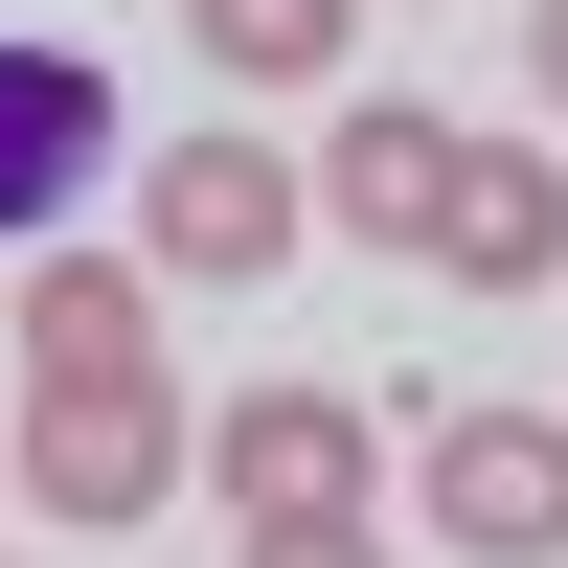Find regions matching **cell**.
Returning <instances> with one entry per match:
<instances>
[{
    "instance_id": "obj_6",
    "label": "cell",
    "mask_w": 568,
    "mask_h": 568,
    "mask_svg": "<svg viewBox=\"0 0 568 568\" xmlns=\"http://www.w3.org/2000/svg\"><path fill=\"white\" fill-rule=\"evenodd\" d=\"M433 273H455V296H546V273H568V182H546V136H455V182H433Z\"/></svg>"
},
{
    "instance_id": "obj_9",
    "label": "cell",
    "mask_w": 568,
    "mask_h": 568,
    "mask_svg": "<svg viewBox=\"0 0 568 568\" xmlns=\"http://www.w3.org/2000/svg\"><path fill=\"white\" fill-rule=\"evenodd\" d=\"M23 364H160V296L91 273V251H45V273H23Z\"/></svg>"
},
{
    "instance_id": "obj_12",
    "label": "cell",
    "mask_w": 568,
    "mask_h": 568,
    "mask_svg": "<svg viewBox=\"0 0 568 568\" xmlns=\"http://www.w3.org/2000/svg\"><path fill=\"white\" fill-rule=\"evenodd\" d=\"M0 500H23V478H0Z\"/></svg>"
},
{
    "instance_id": "obj_1",
    "label": "cell",
    "mask_w": 568,
    "mask_h": 568,
    "mask_svg": "<svg viewBox=\"0 0 568 568\" xmlns=\"http://www.w3.org/2000/svg\"><path fill=\"white\" fill-rule=\"evenodd\" d=\"M0 478L45 500V524H160L182 500V387L160 364H23V455Z\"/></svg>"
},
{
    "instance_id": "obj_5",
    "label": "cell",
    "mask_w": 568,
    "mask_h": 568,
    "mask_svg": "<svg viewBox=\"0 0 568 568\" xmlns=\"http://www.w3.org/2000/svg\"><path fill=\"white\" fill-rule=\"evenodd\" d=\"M114 182V69L91 45H0V227H69Z\"/></svg>"
},
{
    "instance_id": "obj_3",
    "label": "cell",
    "mask_w": 568,
    "mask_h": 568,
    "mask_svg": "<svg viewBox=\"0 0 568 568\" xmlns=\"http://www.w3.org/2000/svg\"><path fill=\"white\" fill-rule=\"evenodd\" d=\"M409 500L478 568H568V409H455V433L409 455Z\"/></svg>"
},
{
    "instance_id": "obj_2",
    "label": "cell",
    "mask_w": 568,
    "mask_h": 568,
    "mask_svg": "<svg viewBox=\"0 0 568 568\" xmlns=\"http://www.w3.org/2000/svg\"><path fill=\"white\" fill-rule=\"evenodd\" d=\"M296 227H318V182L273 160V136H227V114L136 182V251H160L182 296H273V273H296Z\"/></svg>"
},
{
    "instance_id": "obj_7",
    "label": "cell",
    "mask_w": 568,
    "mask_h": 568,
    "mask_svg": "<svg viewBox=\"0 0 568 568\" xmlns=\"http://www.w3.org/2000/svg\"><path fill=\"white\" fill-rule=\"evenodd\" d=\"M318 227H364V251H433V182H455V114H409V91H364L342 160H296Z\"/></svg>"
},
{
    "instance_id": "obj_8",
    "label": "cell",
    "mask_w": 568,
    "mask_h": 568,
    "mask_svg": "<svg viewBox=\"0 0 568 568\" xmlns=\"http://www.w3.org/2000/svg\"><path fill=\"white\" fill-rule=\"evenodd\" d=\"M182 45H205V69H251V91H318L364 45V0H182Z\"/></svg>"
},
{
    "instance_id": "obj_11",
    "label": "cell",
    "mask_w": 568,
    "mask_h": 568,
    "mask_svg": "<svg viewBox=\"0 0 568 568\" xmlns=\"http://www.w3.org/2000/svg\"><path fill=\"white\" fill-rule=\"evenodd\" d=\"M524 91H546V114H568V0H524Z\"/></svg>"
},
{
    "instance_id": "obj_10",
    "label": "cell",
    "mask_w": 568,
    "mask_h": 568,
    "mask_svg": "<svg viewBox=\"0 0 568 568\" xmlns=\"http://www.w3.org/2000/svg\"><path fill=\"white\" fill-rule=\"evenodd\" d=\"M251 568H387L364 524H251Z\"/></svg>"
},
{
    "instance_id": "obj_4",
    "label": "cell",
    "mask_w": 568,
    "mask_h": 568,
    "mask_svg": "<svg viewBox=\"0 0 568 568\" xmlns=\"http://www.w3.org/2000/svg\"><path fill=\"white\" fill-rule=\"evenodd\" d=\"M205 500L227 524H364V409L342 387H227L205 409Z\"/></svg>"
}]
</instances>
